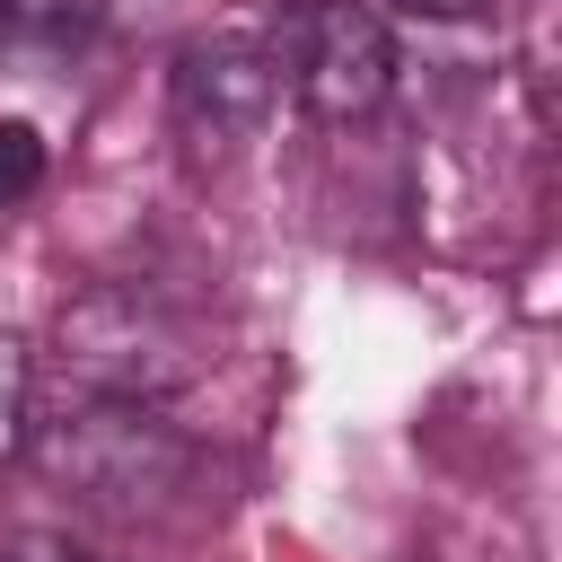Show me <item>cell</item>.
<instances>
[{"instance_id": "obj_1", "label": "cell", "mask_w": 562, "mask_h": 562, "mask_svg": "<svg viewBox=\"0 0 562 562\" xmlns=\"http://www.w3.org/2000/svg\"><path fill=\"white\" fill-rule=\"evenodd\" d=\"M35 465L97 501V509H149L167 492H184L193 448L158 422V404H114V395H70L44 430H35Z\"/></svg>"}, {"instance_id": "obj_2", "label": "cell", "mask_w": 562, "mask_h": 562, "mask_svg": "<svg viewBox=\"0 0 562 562\" xmlns=\"http://www.w3.org/2000/svg\"><path fill=\"white\" fill-rule=\"evenodd\" d=\"M61 369L79 395H114V404H167L202 378V334L184 316H167L140 290H79L61 307Z\"/></svg>"}, {"instance_id": "obj_3", "label": "cell", "mask_w": 562, "mask_h": 562, "mask_svg": "<svg viewBox=\"0 0 562 562\" xmlns=\"http://www.w3.org/2000/svg\"><path fill=\"white\" fill-rule=\"evenodd\" d=\"M272 79L316 123H360L395 88V35L369 0H272Z\"/></svg>"}, {"instance_id": "obj_4", "label": "cell", "mask_w": 562, "mask_h": 562, "mask_svg": "<svg viewBox=\"0 0 562 562\" xmlns=\"http://www.w3.org/2000/svg\"><path fill=\"white\" fill-rule=\"evenodd\" d=\"M281 79H272V53L255 35H193L167 70V105H176V132L193 149H237L263 132Z\"/></svg>"}, {"instance_id": "obj_5", "label": "cell", "mask_w": 562, "mask_h": 562, "mask_svg": "<svg viewBox=\"0 0 562 562\" xmlns=\"http://www.w3.org/2000/svg\"><path fill=\"white\" fill-rule=\"evenodd\" d=\"M44 184V132L26 114H0V211H18Z\"/></svg>"}, {"instance_id": "obj_6", "label": "cell", "mask_w": 562, "mask_h": 562, "mask_svg": "<svg viewBox=\"0 0 562 562\" xmlns=\"http://www.w3.org/2000/svg\"><path fill=\"white\" fill-rule=\"evenodd\" d=\"M26 395H35V378H26V342L0 334V465L26 448Z\"/></svg>"}, {"instance_id": "obj_7", "label": "cell", "mask_w": 562, "mask_h": 562, "mask_svg": "<svg viewBox=\"0 0 562 562\" xmlns=\"http://www.w3.org/2000/svg\"><path fill=\"white\" fill-rule=\"evenodd\" d=\"M88 18H97V0H0L9 35H79Z\"/></svg>"}, {"instance_id": "obj_8", "label": "cell", "mask_w": 562, "mask_h": 562, "mask_svg": "<svg viewBox=\"0 0 562 562\" xmlns=\"http://www.w3.org/2000/svg\"><path fill=\"white\" fill-rule=\"evenodd\" d=\"M0 562H97L88 544H70V536H9L0 544Z\"/></svg>"}, {"instance_id": "obj_9", "label": "cell", "mask_w": 562, "mask_h": 562, "mask_svg": "<svg viewBox=\"0 0 562 562\" xmlns=\"http://www.w3.org/2000/svg\"><path fill=\"white\" fill-rule=\"evenodd\" d=\"M395 9H413V18H483L501 0H395Z\"/></svg>"}]
</instances>
